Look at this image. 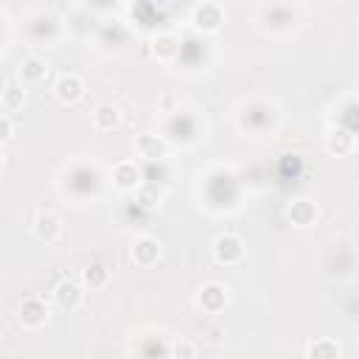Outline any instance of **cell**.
Segmentation results:
<instances>
[{
    "label": "cell",
    "instance_id": "7c38bea8",
    "mask_svg": "<svg viewBox=\"0 0 359 359\" xmlns=\"http://www.w3.org/2000/svg\"><path fill=\"white\" fill-rule=\"evenodd\" d=\"M286 216L294 227H311L314 219H317V208H314L311 199H294V202H289Z\"/></svg>",
    "mask_w": 359,
    "mask_h": 359
},
{
    "label": "cell",
    "instance_id": "ac0fdd59",
    "mask_svg": "<svg viewBox=\"0 0 359 359\" xmlns=\"http://www.w3.org/2000/svg\"><path fill=\"white\" fill-rule=\"evenodd\" d=\"M0 98H3V107H6L8 112H17V109H22V104H25V90H22L20 84H8Z\"/></svg>",
    "mask_w": 359,
    "mask_h": 359
},
{
    "label": "cell",
    "instance_id": "7a4b0ae2",
    "mask_svg": "<svg viewBox=\"0 0 359 359\" xmlns=\"http://www.w3.org/2000/svg\"><path fill=\"white\" fill-rule=\"evenodd\" d=\"M53 300H56L59 309H67V311L79 309L81 300H84V283L76 280V278H65V280H59V283L53 286Z\"/></svg>",
    "mask_w": 359,
    "mask_h": 359
},
{
    "label": "cell",
    "instance_id": "4fadbf2b",
    "mask_svg": "<svg viewBox=\"0 0 359 359\" xmlns=\"http://www.w3.org/2000/svg\"><path fill=\"white\" fill-rule=\"evenodd\" d=\"M20 79L22 84H42L48 79V62L39 56H25L20 62Z\"/></svg>",
    "mask_w": 359,
    "mask_h": 359
},
{
    "label": "cell",
    "instance_id": "5b68a950",
    "mask_svg": "<svg viewBox=\"0 0 359 359\" xmlns=\"http://www.w3.org/2000/svg\"><path fill=\"white\" fill-rule=\"evenodd\" d=\"M31 233L45 244H53L62 236V219L56 213H50V210H39L34 216V222H31Z\"/></svg>",
    "mask_w": 359,
    "mask_h": 359
},
{
    "label": "cell",
    "instance_id": "d6986e66",
    "mask_svg": "<svg viewBox=\"0 0 359 359\" xmlns=\"http://www.w3.org/2000/svg\"><path fill=\"white\" fill-rule=\"evenodd\" d=\"M135 191H137V202H140L143 208H157L160 199H163V191H160L157 185H143V182H140Z\"/></svg>",
    "mask_w": 359,
    "mask_h": 359
},
{
    "label": "cell",
    "instance_id": "e0dca14e",
    "mask_svg": "<svg viewBox=\"0 0 359 359\" xmlns=\"http://www.w3.org/2000/svg\"><path fill=\"white\" fill-rule=\"evenodd\" d=\"M107 280H109V269H107L104 264H90V266L81 272L84 289H101V286H107Z\"/></svg>",
    "mask_w": 359,
    "mask_h": 359
},
{
    "label": "cell",
    "instance_id": "52a82bcc",
    "mask_svg": "<svg viewBox=\"0 0 359 359\" xmlns=\"http://www.w3.org/2000/svg\"><path fill=\"white\" fill-rule=\"evenodd\" d=\"M48 317H50V309L42 297H25L20 303V323L25 328H39L48 323Z\"/></svg>",
    "mask_w": 359,
    "mask_h": 359
},
{
    "label": "cell",
    "instance_id": "ffe728a7",
    "mask_svg": "<svg viewBox=\"0 0 359 359\" xmlns=\"http://www.w3.org/2000/svg\"><path fill=\"white\" fill-rule=\"evenodd\" d=\"M14 137V121L8 115H0V146Z\"/></svg>",
    "mask_w": 359,
    "mask_h": 359
},
{
    "label": "cell",
    "instance_id": "7402d4cb",
    "mask_svg": "<svg viewBox=\"0 0 359 359\" xmlns=\"http://www.w3.org/2000/svg\"><path fill=\"white\" fill-rule=\"evenodd\" d=\"M3 163H6V157H3V149H0V171H3Z\"/></svg>",
    "mask_w": 359,
    "mask_h": 359
},
{
    "label": "cell",
    "instance_id": "277c9868",
    "mask_svg": "<svg viewBox=\"0 0 359 359\" xmlns=\"http://www.w3.org/2000/svg\"><path fill=\"white\" fill-rule=\"evenodd\" d=\"M191 22H194V28H196V31H202V34H213V31H219V28H222L224 14H222V8H219L216 3H202V6H196V8H194Z\"/></svg>",
    "mask_w": 359,
    "mask_h": 359
},
{
    "label": "cell",
    "instance_id": "2e32d148",
    "mask_svg": "<svg viewBox=\"0 0 359 359\" xmlns=\"http://www.w3.org/2000/svg\"><path fill=\"white\" fill-rule=\"evenodd\" d=\"M306 356L309 359H337L339 356V345L334 339H314L306 345Z\"/></svg>",
    "mask_w": 359,
    "mask_h": 359
},
{
    "label": "cell",
    "instance_id": "9c48e42d",
    "mask_svg": "<svg viewBox=\"0 0 359 359\" xmlns=\"http://www.w3.org/2000/svg\"><path fill=\"white\" fill-rule=\"evenodd\" d=\"M196 303H199L202 311L219 314V311L227 306V289H224L222 283H205V286L199 289V294H196Z\"/></svg>",
    "mask_w": 359,
    "mask_h": 359
},
{
    "label": "cell",
    "instance_id": "6da1fadb",
    "mask_svg": "<svg viewBox=\"0 0 359 359\" xmlns=\"http://www.w3.org/2000/svg\"><path fill=\"white\" fill-rule=\"evenodd\" d=\"M213 258L224 266H236L244 258V241L236 233H222L213 238Z\"/></svg>",
    "mask_w": 359,
    "mask_h": 359
},
{
    "label": "cell",
    "instance_id": "3957f363",
    "mask_svg": "<svg viewBox=\"0 0 359 359\" xmlns=\"http://www.w3.org/2000/svg\"><path fill=\"white\" fill-rule=\"evenodd\" d=\"M53 95H56L59 104L73 107V104H79V101L84 98V81H81L76 73H65V76L56 79V84H53Z\"/></svg>",
    "mask_w": 359,
    "mask_h": 359
},
{
    "label": "cell",
    "instance_id": "44dd1931",
    "mask_svg": "<svg viewBox=\"0 0 359 359\" xmlns=\"http://www.w3.org/2000/svg\"><path fill=\"white\" fill-rule=\"evenodd\" d=\"M168 353H171V356H180V359H182V356H196V345H191V342H177Z\"/></svg>",
    "mask_w": 359,
    "mask_h": 359
},
{
    "label": "cell",
    "instance_id": "9a60e30c",
    "mask_svg": "<svg viewBox=\"0 0 359 359\" xmlns=\"http://www.w3.org/2000/svg\"><path fill=\"white\" fill-rule=\"evenodd\" d=\"M177 50H180V39H177L174 34H157V36L151 39V53H154L160 62H171V59L177 56Z\"/></svg>",
    "mask_w": 359,
    "mask_h": 359
},
{
    "label": "cell",
    "instance_id": "ba28073f",
    "mask_svg": "<svg viewBox=\"0 0 359 359\" xmlns=\"http://www.w3.org/2000/svg\"><path fill=\"white\" fill-rule=\"evenodd\" d=\"M140 182H143V174L132 160H121L112 165V185L118 191H135Z\"/></svg>",
    "mask_w": 359,
    "mask_h": 359
},
{
    "label": "cell",
    "instance_id": "8992f818",
    "mask_svg": "<svg viewBox=\"0 0 359 359\" xmlns=\"http://www.w3.org/2000/svg\"><path fill=\"white\" fill-rule=\"evenodd\" d=\"M160 252H163V244L154 236H137L132 241V261L137 266H154L160 261Z\"/></svg>",
    "mask_w": 359,
    "mask_h": 359
},
{
    "label": "cell",
    "instance_id": "30bf717a",
    "mask_svg": "<svg viewBox=\"0 0 359 359\" xmlns=\"http://www.w3.org/2000/svg\"><path fill=\"white\" fill-rule=\"evenodd\" d=\"M165 151H168V146H165V140L157 137V135L143 132V135L135 137V154L143 157V160H160V157H165Z\"/></svg>",
    "mask_w": 359,
    "mask_h": 359
},
{
    "label": "cell",
    "instance_id": "8fae6325",
    "mask_svg": "<svg viewBox=\"0 0 359 359\" xmlns=\"http://www.w3.org/2000/svg\"><path fill=\"white\" fill-rule=\"evenodd\" d=\"M121 118H123L121 115V107L112 104V101H104V104H98L93 109V126L101 129V132H112L121 123Z\"/></svg>",
    "mask_w": 359,
    "mask_h": 359
},
{
    "label": "cell",
    "instance_id": "5bb4252c",
    "mask_svg": "<svg viewBox=\"0 0 359 359\" xmlns=\"http://www.w3.org/2000/svg\"><path fill=\"white\" fill-rule=\"evenodd\" d=\"M325 146H328L331 154H348L353 149V132L345 129V126H334L325 135Z\"/></svg>",
    "mask_w": 359,
    "mask_h": 359
}]
</instances>
